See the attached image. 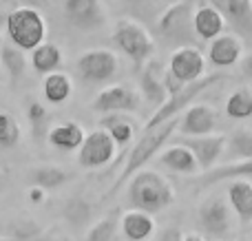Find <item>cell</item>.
<instances>
[{"label": "cell", "instance_id": "6da1fadb", "mask_svg": "<svg viewBox=\"0 0 252 241\" xmlns=\"http://www.w3.org/2000/svg\"><path fill=\"white\" fill-rule=\"evenodd\" d=\"M128 202L133 208L155 215L175 204V188L161 173L142 168L128 180Z\"/></svg>", "mask_w": 252, "mask_h": 241}, {"label": "cell", "instance_id": "7a4b0ae2", "mask_svg": "<svg viewBox=\"0 0 252 241\" xmlns=\"http://www.w3.org/2000/svg\"><path fill=\"white\" fill-rule=\"evenodd\" d=\"M177 128H179V115H175V118H170V120H166V122L157 124V126L148 128V131H144L142 140L133 146V151H130V155H128V162H126V166L122 168L120 177L115 180V184H113V188L109 190V195H115L135 173L142 171V168L151 162L153 155L173 137V133L177 131Z\"/></svg>", "mask_w": 252, "mask_h": 241}, {"label": "cell", "instance_id": "3957f363", "mask_svg": "<svg viewBox=\"0 0 252 241\" xmlns=\"http://www.w3.org/2000/svg\"><path fill=\"white\" fill-rule=\"evenodd\" d=\"M4 31L11 44L22 51H33L47 38V20L33 7H16L4 18Z\"/></svg>", "mask_w": 252, "mask_h": 241}, {"label": "cell", "instance_id": "277c9868", "mask_svg": "<svg viewBox=\"0 0 252 241\" xmlns=\"http://www.w3.org/2000/svg\"><path fill=\"white\" fill-rule=\"evenodd\" d=\"M111 40L137 66H142L146 60H151L153 53H155V40H153L151 31L142 22L133 20V18H122V20L115 22Z\"/></svg>", "mask_w": 252, "mask_h": 241}, {"label": "cell", "instance_id": "5b68a950", "mask_svg": "<svg viewBox=\"0 0 252 241\" xmlns=\"http://www.w3.org/2000/svg\"><path fill=\"white\" fill-rule=\"evenodd\" d=\"M226 78H228L226 73H210V75H201V78H197V80H192V82H188L179 93H173V95H168L164 104L157 106L155 113L148 118V122H146V126H144V131H148V128L157 126V124L166 122V120H170V118H175V115H182L184 111H186L188 106H190L192 102H195L197 97L201 95V93L208 91V89L215 87V84L223 82Z\"/></svg>", "mask_w": 252, "mask_h": 241}, {"label": "cell", "instance_id": "8992f818", "mask_svg": "<svg viewBox=\"0 0 252 241\" xmlns=\"http://www.w3.org/2000/svg\"><path fill=\"white\" fill-rule=\"evenodd\" d=\"M232 206L223 195H210L197 208V224L201 233L213 239H223L235 230V215Z\"/></svg>", "mask_w": 252, "mask_h": 241}, {"label": "cell", "instance_id": "52a82bcc", "mask_svg": "<svg viewBox=\"0 0 252 241\" xmlns=\"http://www.w3.org/2000/svg\"><path fill=\"white\" fill-rule=\"evenodd\" d=\"M120 69V58L111 49H91L75 60V71L87 84H102L115 78Z\"/></svg>", "mask_w": 252, "mask_h": 241}, {"label": "cell", "instance_id": "ba28073f", "mask_svg": "<svg viewBox=\"0 0 252 241\" xmlns=\"http://www.w3.org/2000/svg\"><path fill=\"white\" fill-rule=\"evenodd\" d=\"M62 13L66 22L80 31H100L109 20L102 0H64Z\"/></svg>", "mask_w": 252, "mask_h": 241}, {"label": "cell", "instance_id": "9c48e42d", "mask_svg": "<svg viewBox=\"0 0 252 241\" xmlns=\"http://www.w3.org/2000/svg\"><path fill=\"white\" fill-rule=\"evenodd\" d=\"M115 151H118V144L109 135V131L97 128V131H91L89 135H84L82 146L78 149V164L87 171L102 168L115 157Z\"/></svg>", "mask_w": 252, "mask_h": 241}, {"label": "cell", "instance_id": "30bf717a", "mask_svg": "<svg viewBox=\"0 0 252 241\" xmlns=\"http://www.w3.org/2000/svg\"><path fill=\"white\" fill-rule=\"evenodd\" d=\"M93 111L97 113H135L142 106V95L130 84H113L102 89L93 100Z\"/></svg>", "mask_w": 252, "mask_h": 241}, {"label": "cell", "instance_id": "8fae6325", "mask_svg": "<svg viewBox=\"0 0 252 241\" xmlns=\"http://www.w3.org/2000/svg\"><path fill=\"white\" fill-rule=\"evenodd\" d=\"M190 11H192V2L190 0H175L170 2L168 7L161 11L159 20H157V31L159 35L168 40H186L188 29H192V18H190ZM195 31V29H192Z\"/></svg>", "mask_w": 252, "mask_h": 241}, {"label": "cell", "instance_id": "7c38bea8", "mask_svg": "<svg viewBox=\"0 0 252 241\" xmlns=\"http://www.w3.org/2000/svg\"><path fill=\"white\" fill-rule=\"evenodd\" d=\"M182 144L192 151L201 171H208V168L217 166L219 157L223 155L228 144V135H223V133H206V135H188V137L184 135Z\"/></svg>", "mask_w": 252, "mask_h": 241}, {"label": "cell", "instance_id": "4fadbf2b", "mask_svg": "<svg viewBox=\"0 0 252 241\" xmlns=\"http://www.w3.org/2000/svg\"><path fill=\"white\" fill-rule=\"evenodd\" d=\"M168 71L179 78L182 82H192V80L201 78L206 71V58L192 44H182L177 47L168 58Z\"/></svg>", "mask_w": 252, "mask_h": 241}, {"label": "cell", "instance_id": "5bb4252c", "mask_svg": "<svg viewBox=\"0 0 252 241\" xmlns=\"http://www.w3.org/2000/svg\"><path fill=\"white\" fill-rule=\"evenodd\" d=\"M139 95L153 109L161 106L166 102V97H168V91H166L164 84V69L153 58L144 62L142 71H139Z\"/></svg>", "mask_w": 252, "mask_h": 241}, {"label": "cell", "instance_id": "9a60e30c", "mask_svg": "<svg viewBox=\"0 0 252 241\" xmlns=\"http://www.w3.org/2000/svg\"><path fill=\"white\" fill-rule=\"evenodd\" d=\"M241 56H244V40L237 33H219L217 38L210 40L208 60L213 66H219V69L235 66Z\"/></svg>", "mask_w": 252, "mask_h": 241}, {"label": "cell", "instance_id": "2e32d148", "mask_svg": "<svg viewBox=\"0 0 252 241\" xmlns=\"http://www.w3.org/2000/svg\"><path fill=\"white\" fill-rule=\"evenodd\" d=\"M215 126H217V111L210 104H190L179 120V133L186 137L213 133Z\"/></svg>", "mask_w": 252, "mask_h": 241}, {"label": "cell", "instance_id": "e0dca14e", "mask_svg": "<svg viewBox=\"0 0 252 241\" xmlns=\"http://www.w3.org/2000/svg\"><path fill=\"white\" fill-rule=\"evenodd\" d=\"M192 29L201 40H213L226 29V18L215 4H201L192 11Z\"/></svg>", "mask_w": 252, "mask_h": 241}, {"label": "cell", "instance_id": "ac0fdd59", "mask_svg": "<svg viewBox=\"0 0 252 241\" xmlns=\"http://www.w3.org/2000/svg\"><path fill=\"white\" fill-rule=\"evenodd\" d=\"M122 233L128 241H148L155 233V219H153L151 212L133 208V211L124 212L122 219Z\"/></svg>", "mask_w": 252, "mask_h": 241}, {"label": "cell", "instance_id": "d6986e66", "mask_svg": "<svg viewBox=\"0 0 252 241\" xmlns=\"http://www.w3.org/2000/svg\"><path fill=\"white\" fill-rule=\"evenodd\" d=\"M159 164L166 166L168 171L179 173V175H197V173L201 171L199 164H197V157L192 155V151L184 144L166 149L159 157Z\"/></svg>", "mask_w": 252, "mask_h": 241}, {"label": "cell", "instance_id": "ffe728a7", "mask_svg": "<svg viewBox=\"0 0 252 241\" xmlns=\"http://www.w3.org/2000/svg\"><path fill=\"white\" fill-rule=\"evenodd\" d=\"M228 202H230L235 215L239 217L241 224H250L252 221V184L244 177L232 180L228 186Z\"/></svg>", "mask_w": 252, "mask_h": 241}, {"label": "cell", "instance_id": "44dd1931", "mask_svg": "<svg viewBox=\"0 0 252 241\" xmlns=\"http://www.w3.org/2000/svg\"><path fill=\"white\" fill-rule=\"evenodd\" d=\"M84 135H87V133H84V128L80 126L78 122H60L49 128V133H47L49 144L60 151L80 149L84 142Z\"/></svg>", "mask_w": 252, "mask_h": 241}, {"label": "cell", "instance_id": "7402d4cb", "mask_svg": "<svg viewBox=\"0 0 252 241\" xmlns=\"http://www.w3.org/2000/svg\"><path fill=\"white\" fill-rule=\"evenodd\" d=\"M237 177H252V159H239L223 166H213L197 177L201 186H213L223 180H237Z\"/></svg>", "mask_w": 252, "mask_h": 241}, {"label": "cell", "instance_id": "603a6c76", "mask_svg": "<svg viewBox=\"0 0 252 241\" xmlns=\"http://www.w3.org/2000/svg\"><path fill=\"white\" fill-rule=\"evenodd\" d=\"M29 62L35 73L47 75L51 71H58V66L62 64V49L56 42H42L31 51Z\"/></svg>", "mask_w": 252, "mask_h": 241}, {"label": "cell", "instance_id": "cb8c5ba5", "mask_svg": "<svg viewBox=\"0 0 252 241\" xmlns=\"http://www.w3.org/2000/svg\"><path fill=\"white\" fill-rule=\"evenodd\" d=\"M42 93L51 104H62L73 93V82L62 71H51V73H47V78L42 82Z\"/></svg>", "mask_w": 252, "mask_h": 241}, {"label": "cell", "instance_id": "d4e9b609", "mask_svg": "<svg viewBox=\"0 0 252 241\" xmlns=\"http://www.w3.org/2000/svg\"><path fill=\"white\" fill-rule=\"evenodd\" d=\"M100 126L109 131V135L113 137L120 149H126L135 135V126L130 124V120L124 113H106L100 120Z\"/></svg>", "mask_w": 252, "mask_h": 241}, {"label": "cell", "instance_id": "484cf974", "mask_svg": "<svg viewBox=\"0 0 252 241\" xmlns=\"http://www.w3.org/2000/svg\"><path fill=\"white\" fill-rule=\"evenodd\" d=\"M69 173L60 166H53V164H40V166L31 168L29 171V181L35 186H42L47 190H53V188H60L62 184H66L69 180Z\"/></svg>", "mask_w": 252, "mask_h": 241}, {"label": "cell", "instance_id": "4316f807", "mask_svg": "<svg viewBox=\"0 0 252 241\" xmlns=\"http://www.w3.org/2000/svg\"><path fill=\"white\" fill-rule=\"evenodd\" d=\"M0 60H2V66L7 69L9 78H11L13 82H18V80L25 78L29 60L25 58L22 49H18L16 44H2V51H0Z\"/></svg>", "mask_w": 252, "mask_h": 241}, {"label": "cell", "instance_id": "83f0119b", "mask_svg": "<svg viewBox=\"0 0 252 241\" xmlns=\"http://www.w3.org/2000/svg\"><path fill=\"white\" fill-rule=\"evenodd\" d=\"M226 115L230 120H250L252 118V91L237 89L226 100Z\"/></svg>", "mask_w": 252, "mask_h": 241}, {"label": "cell", "instance_id": "f1b7e54d", "mask_svg": "<svg viewBox=\"0 0 252 241\" xmlns=\"http://www.w3.org/2000/svg\"><path fill=\"white\" fill-rule=\"evenodd\" d=\"M120 219H122L120 211H111L109 215L102 217L97 224H93L91 228H89V233H87V237H84V241H113L115 235H118Z\"/></svg>", "mask_w": 252, "mask_h": 241}, {"label": "cell", "instance_id": "f546056e", "mask_svg": "<svg viewBox=\"0 0 252 241\" xmlns=\"http://www.w3.org/2000/svg\"><path fill=\"white\" fill-rule=\"evenodd\" d=\"M91 212H93V208L87 199L71 197L69 202L64 204L62 215H64V219L69 221V226H73V228H84V226L91 221Z\"/></svg>", "mask_w": 252, "mask_h": 241}, {"label": "cell", "instance_id": "4dcf8cb0", "mask_svg": "<svg viewBox=\"0 0 252 241\" xmlns=\"http://www.w3.org/2000/svg\"><path fill=\"white\" fill-rule=\"evenodd\" d=\"M228 151L235 162L239 159H252V128H237L230 137H228Z\"/></svg>", "mask_w": 252, "mask_h": 241}, {"label": "cell", "instance_id": "1f68e13d", "mask_svg": "<svg viewBox=\"0 0 252 241\" xmlns=\"http://www.w3.org/2000/svg\"><path fill=\"white\" fill-rule=\"evenodd\" d=\"M20 142V124L7 111H0V146L13 149Z\"/></svg>", "mask_w": 252, "mask_h": 241}, {"label": "cell", "instance_id": "d6a6232c", "mask_svg": "<svg viewBox=\"0 0 252 241\" xmlns=\"http://www.w3.org/2000/svg\"><path fill=\"white\" fill-rule=\"evenodd\" d=\"M31 122V131H33V140H40L44 133H49V111L44 109L40 102H31L27 109Z\"/></svg>", "mask_w": 252, "mask_h": 241}, {"label": "cell", "instance_id": "836d02e7", "mask_svg": "<svg viewBox=\"0 0 252 241\" xmlns=\"http://www.w3.org/2000/svg\"><path fill=\"white\" fill-rule=\"evenodd\" d=\"M228 16L239 22L252 20V0H221Z\"/></svg>", "mask_w": 252, "mask_h": 241}, {"label": "cell", "instance_id": "e575fe53", "mask_svg": "<svg viewBox=\"0 0 252 241\" xmlns=\"http://www.w3.org/2000/svg\"><path fill=\"white\" fill-rule=\"evenodd\" d=\"M27 197H29V202H31V204H42V202H44V197H47V188L31 184V186H29V193H27Z\"/></svg>", "mask_w": 252, "mask_h": 241}, {"label": "cell", "instance_id": "d590c367", "mask_svg": "<svg viewBox=\"0 0 252 241\" xmlns=\"http://www.w3.org/2000/svg\"><path fill=\"white\" fill-rule=\"evenodd\" d=\"M182 239H184V233L177 226H168V228H164L159 235V241H182Z\"/></svg>", "mask_w": 252, "mask_h": 241}, {"label": "cell", "instance_id": "8d00e7d4", "mask_svg": "<svg viewBox=\"0 0 252 241\" xmlns=\"http://www.w3.org/2000/svg\"><path fill=\"white\" fill-rule=\"evenodd\" d=\"M241 69H244V73L252 80V51L246 53V56H241Z\"/></svg>", "mask_w": 252, "mask_h": 241}, {"label": "cell", "instance_id": "74e56055", "mask_svg": "<svg viewBox=\"0 0 252 241\" xmlns=\"http://www.w3.org/2000/svg\"><path fill=\"white\" fill-rule=\"evenodd\" d=\"M182 241H204V237H201V235H197V233H188V235H184Z\"/></svg>", "mask_w": 252, "mask_h": 241}, {"label": "cell", "instance_id": "f35d334b", "mask_svg": "<svg viewBox=\"0 0 252 241\" xmlns=\"http://www.w3.org/2000/svg\"><path fill=\"white\" fill-rule=\"evenodd\" d=\"M124 2H135L137 4V2H151V0H124Z\"/></svg>", "mask_w": 252, "mask_h": 241}, {"label": "cell", "instance_id": "ab89813d", "mask_svg": "<svg viewBox=\"0 0 252 241\" xmlns=\"http://www.w3.org/2000/svg\"><path fill=\"white\" fill-rule=\"evenodd\" d=\"M2 188H4V177L0 175V190H2Z\"/></svg>", "mask_w": 252, "mask_h": 241}, {"label": "cell", "instance_id": "60d3db41", "mask_svg": "<svg viewBox=\"0 0 252 241\" xmlns=\"http://www.w3.org/2000/svg\"><path fill=\"white\" fill-rule=\"evenodd\" d=\"M0 51H2V33H0Z\"/></svg>", "mask_w": 252, "mask_h": 241}, {"label": "cell", "instance_id": "b9f144b4", "mask_svg": "<svg viewBox=\"0 0 252 241\" xmlns=\"http://www.w3.org/2000/svg\"><path fill=\"white\" fill-rule=\"evenodd\" d=\"M0 241H16V239H0Z\"/></svg>", "mask_w": 252, "mask_h": 241}, {"label": "cell", "instance_id": "7bdbcfd3", "mask_svg": "<svg viewBox=\"0 0 252 241\" xmlns=\"http://www.w3.org/2000/svg\"><path fill=\"white\" fill-rule=\"evenodd\" d=\"M213 241H221V239H213Z\"/></svg>", "mask_w": 252, "mask_h": 241}, {"label": "cell", "instance_id": "ee69618b", "mask_svg": "<svg viewBox=\"0 0 252 241\" xmlns=\"http://www.w3.org/2000/svg\"><path fill=\"white\" fill-rule=\"evenodd\" d=\"M244 241H252V239H244Z\"/></svg>", "mask_w": 252, "mask_h": 241}]
</instances>
